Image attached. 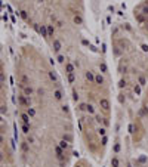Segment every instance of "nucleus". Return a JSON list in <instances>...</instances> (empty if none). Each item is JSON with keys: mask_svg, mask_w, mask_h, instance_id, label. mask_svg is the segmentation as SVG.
I'll use <instances>...</instances> for the list:
<instances>
[{"mask_svg": "<svg viewBox=\"0 0 148 167\" xmlns=\"http://www.w3.org/2000/svg\"><path fill=\"white\" fill-rule=\"evenodd\" d=\"M3 142H4V136L0 133V143H3Z\"/></svg>", "mask_w": 148, "mask_h": 167, "instance_id": "20e7f679", "label": "nucleus"}, {"mask_svg": "<svg viewBox=\"0 0 148 167\" xmlns=\"http://www.w3.org/2000/svg\"><path fill=\"white\" fill-rule=\"evenodd\" d=\"M111 167H120V158L117 155H113L111 158Z\"/></svg>", "mask_w": 148, "mask_h": 167, "instance_id": "7ed1b4c3", "label": "nucleus"}, {"mask_svg": "<svg viewBox=\"0 0 148 167\" xmlns=\"http://www.w3.org/2000/svg\"><path fill=\"white\" fill-rule=\"evenodd\" d=\"M4 160V157H3V152H0V161H3Z\"/></svg>", "mask_w": 148, "mask_h": 167, "instance_id": "39448f33", "label": "nucleus"}, {"mask_svg": "<svg viewBox=\"0 0 148 167\" xmlns=\"http://www.w3.org/2000/svg\"><path fill=\"white\" fill-rule=\"evenodd\" d=\"M2 77H3V71L0 70V79H2Z\"/></svg>", "mask_w": 148, "mask_h": 167, "instance_id": "0eeeda50", "label": "nucleus"}, {"mask_svg": "<svg viewBox=\"0 0 148 167\" xmlns=\"http://www.w3.org/2000/svg\"><path fill=\"white\" fill-rule=\"evenodd\" d=\"M21 151H22V154H28V152H30V145H28L25 141L21 142Z\"/></svg>", "mask_w": 148, "mask_h": 167, "instance_id": "f03ea898", "label": "nucleus"}, {"mask_svg": "<svg viewBox=\"0 0 148 167\" xmlns=\"http://www.w3.org/2000/svg\"><path fill=\"white\" fill-rule=\"evenodd\" d=\"M127 167H132V164H127Z\"/></svg>", "mask_w": 148, "mask_h": 167, "instance_id": "6e6552de", "label": "nucleus"}, {"mask_svg": "<svg viewBox=\"0 0 148 167\" xmlns=\"http://www.w3.org/2000/svg\"><path fill=\"white\" fill-rule=\"evenodd\" d=\"M74 167H83V164H80V163H79V164H76Z\"/></svg>", "mask_w": 148, "mask_h": 167, "instance_id": "423d86ee", "label": "nucleus"}, {"mask_svg": "<svg viewBox=\"0 0 148 167\" xmlns=\"http://www.w3.org/2000/svg\"><path fill=\"white\" fill-rule=\"evenodd\" d=\"M133 16L136 22L148 33V0H144L142 3H139L133 10Z\"/></svg>", "mask_w": 148, "mask_h": 167, "instance_id": "f257e3e1", "label": "nucleus"}]
</instances>
